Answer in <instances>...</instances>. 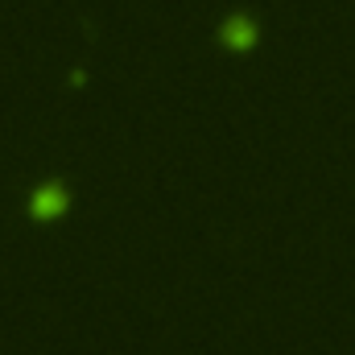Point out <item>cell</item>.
I'll use <instances>...</instances> for the list:
<instances>
[{
    "label": "cell",
    "mask_w": 355,
    "mask_h": 355,
    "mask_svg": "<svg viewBox=\"0 0 355 355\" xmlns=\"http://www.w3.org/2000/svg\"><path fill=\"white\" fill-rule=\"evenodd\" d=\"M67 207H71V194H67L58 182L37 186V190H33V198H29V215H33L37 223H54V219H62V215H67Z\"/></svg>",
    "instance_id": "1"
},
{
    "label": "cell",
    "mask_w": 355,
    "mask_h": 355,
    "mask_svg": "<svg viewBox=\"0 0 355 355\" xmlns=\"http://www.w3.org/2000/svg\"><path fill=\"white\" fill-rule=\"evenodd\" d=\"M219 42H223L232 54H248V50L257 46V25H252L244 12H236V17H227V21H223Z\"/></svg>",
    "instance_id": "2"
}]
</instances>
